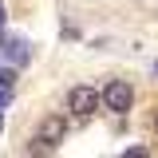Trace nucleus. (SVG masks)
<instances>
[{
    "mask_svg": "<svg viewBox=\"0 0 158 158\" xmlns=\"http://www.w3.org/2000/svg\"><path fill=\"white\" fill-rule=\"evenodd\" d=\"M99 103H103L111 115H127V111H131V103H135V87H131L127 79H111V83L103 87Z\"/></svg>",
    "mask_w": 158,
    "mask_h": 158,
    "instance_id": "obj_1",
    "label": "nucleus"
},
{
    "mask_svg": "<svg viewBox=\"0 0 158 158\" xmlns=\"http://www.w3.org/2000/svg\"><path fill=\"white\" fill-rule=\"evenodd\" d=\"M95 107H99V91H95V87L79 83V87L67 91V111H71L75 118H91V115H95Z\"/></svg>",
    "mask_w": 158,
    "mask_h": 158,
    "instance_id": "obj_2",
    "label": "nucleus"
},
{
    "mask_svg": "<svg viewBox=\"0 0 158 158\" xmlns=\"http://www.w3.org/2000/svg\"><path fill=\"white\" fill-rule=\"evenodd\" d=\"M63 135H67V118L63 115H48L44 123H40V131H36V142L48 146V150H56L59 142H63Z\"/></svg>",
    "mask_w": 158,
    "mask_h": 158,
    "instance_id": "obj_3",
    "label": "nucleus"
},
{
    "mask_svg": "<svg viewBox=\"0 0 158 158\" xmlns=\"http://www.w3.org/2000/svg\"><path fill=\"white\" fill-rule=\"evenodd\" d=\"M4 56L16 59V63H24V59H28V52H24V40H8V44H4Z\"/></svg>",
    "mask_w": 158,
    "mask_h": 158,
    "instance_id": "obj_4",
    "label": "nucleus"
},
{
    "mask_svg": "<svg viewBox=\"0 0 158 158\" xmlns=\"http://www.w3.org/2000/svg\"><path fill=\"white\" fill-rule=\"evenodd\" d=\"M123 158H150L146 146H131V150H123Z\"/></svg>",
    "mask_w": 158,
    "mask_h": 158,
    "instance_id": "obj_5",
    "label": "nucleus"
},
{
    "mask_svg": "<svg viewBox=\"0 0 158 158\" xmlns=\"http://www.w3.org/2000/svg\"><path fill=\"white\" fill-rule=\"evenodd\" d=\"M150 131H154V138H158V107H154V115H150Z\"/></svg>",
    "mask_w": 158,
    "mask_h": 158,
    "instance_id": "obj_6",
    "label": "nucleus"
},
{
    "mask_svg": "<svg viewBox=\"0 0 158 158\" xmlns=\"http://www.w3.org/2000/svg\"><path fill=\"white\" fill-rule=\"evenodd\" d=\"M0 28H4V4H0Z\"/></svg>",
    "mask_w": 158,
    "mask_h": 158,
    "instance_id": "obj_7",
    "label": "nucleus"
},
{
    "mask_svg": "<svg viewBox=\"0 0 158 158\" xmlns=\"http://www.w3.org/2000/svg\"><path fill=\"white\" fill-rule=\"evenodd\" d=\"M150 71H154V75H158V63H154V67H150Z\"/></svg>",
    "mask_w": 158,
    "mask_h": 158,
    "instance_id": "obj_8",
    "label": "nucleus"
},
{
    "mask_svg": "<svg viewBox=\"0 0 158 158\" xmlns=\"http://www.w3.org/2000/svg\"><path fill=\"white\" fill-rule=\"evenodd\" d=\"M0 131H4V118H0Z\"/></svg>",
    "mask_w": 158,
    "mask_h": 158,
    "instance_id": "obj_9",
    "label": "nucleus"
}]
</instances>
